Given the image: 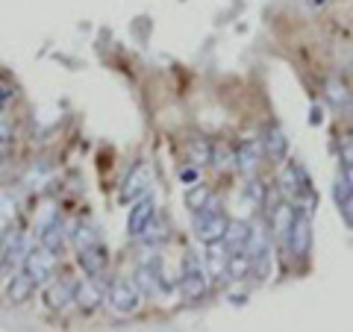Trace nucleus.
Returning a JSON list of instances; mask_svg holds the SVG:
<instances>
[{"instance_id":"4468645a","label":"nucleus","mask_w":353,"mask_h":332,"mask_svg":"<svg viewBox=\"0 0 353 332\" xmlns=\"http://www.w3.org/2000/svg\"><path fill=\"white\" fill-rule=\"evenodd\" d=\"M74 303L80 306L83 312H94V309L103 303L101 285H94V282H92V276H88V280L74 282Z\"/></svg>"},{"instance_id":"20e7f679","label":"nucleus","mask_w":353,"mask_h":332,"mask_svg":"<svg viewBox=\"0 0 353 332\" xmlns=\"http://www.w3.org/2000/svg\"><path fill=\"white\" fill-rule=\"evenodd\" d=\"M285 247H289L292 262H306L309 253H312V218H309L306 209L294 215V224H292L289 238H285Z\"/></svg>"},{"instance_id":"b1692460","label":"nucleus","mask_w":353,"mask_h":332,"mask_svg":"<svg viewBox=\"0 0 353 332\" xmlns=\"http://www.w3.org/2000/svg\"><path fill=\"white\" fill-rule=\"evenodd\" d=\"M209 200H212V191L203 185V183H197V185H192L189 191H185V206L192 209V212H197V209H203Z\"/></svg>"},{"instance_id":"a211bd4d","label":"nucleus","mask_w":353,"mask_h":332,"mask_svg":"<svg viewBox=\"0 0 353 332\" xmlns=\"http://www.w3.org/2000/svg\"><path fill=\"white\" fill-rule=\"evenodd\" d=\"M324 94L336 109H350L353 106V92L341 76H330V80L324 83Z\"/></svg>"},{"instance_id":"0eeeda50","label":"nucleus","mask_w":353,"mask_h":332,"mask_svg":"<svg viewBox=\"0 0 353 332\" xmlns=\"http://www.w3.org/2000/svg\"><path fill=\"white\" fill-rule=\"evenodd\" d=\"M153 218H157V203H153V197L150 194L136 197V203L130 206V215H127V232L132 238H141V232H145V227Z\"/></svg>"},{"instance_id":"c85d7f7f","label":"nucleus","mask_w":353,"mask_h":332,"mask_svg":"<svg viewBox=\"0 0 353 332\" xmlns=\"http://www.w3.org/2000/svg\"><path fill=\"white\" fill-rule=\"evenodd\" d=\"M339 212H341V218H345V224L353 229V197H347V200L339 206Z\"/></svg>"},{"instance_id":"6e6552de","label":"nucleus","mask_w":353,"mask_h":332,"mask_svg":"<svg viewBox=\"0 0 353 332\" xmlns=\"http://www.w3.org/2000/svg\"><path fill=\"white\" fill-rule=\"evenodd\" d=\"M294 215H297V206L289 203V200H280L277 206L271 209V215H268V229H271V236L277 238V241H283V245H285V238H289V232H292Z\"/></svg>"},{"instance_id":"9b49d317","label":"nucleus","mask_w":353,"mask_h":332,"mask_svg":"<svg viewBox=\"0 0 353 332\" xmlns=\"http://www.w3.org/2000/svg\"><path fill=\"white\" fill-rule=\"evenodd\" d=\"M36 280H32V276L21 268L12 280H9V289H6V297H9V303L12 306H24V303H30V297L36 294Z\"/></svg>"},{"instance_id":"c756f323","label":"nucleus","mask_w":353,"mask_h":332,"mask_svg":"<svg viewBox=\"0 0 353 332\" xmlns=\"http://www.w3.org/2000/svg\"><path fill=\"white\" fill-rule=\"evenodd\" d=\"M341 162H345V168H353V141L341 145Z\"/></svg>"},{"instance_id":"39448f33","label":"nucleus","mask_w":353,"mask_h":332,"mask_svg":"<svg viewBox=\"0 0 353 332\" xmlns=\"http://www.w3.org/2000/svg\"><path fill=\"white\" fill-rule=\"evenodd\" d=\"M106 303L118 315H132L141 306V291L130 280H112L106 289Z\"/></svg>"},{"instance_id":"393cba45","label":"nucleus","mask_w":353,"mask_h":332,"mask_svg":"<svg viewBox=\"0 0 353 332\" xmlns=\"http://www.w3.org/2000/svg\"><path fill=\"white\" fill-rule=\"evenodd\" d=\"M71 238H74V247L77 250H83V247H92V245H97V232L88 227V224H77L74 227V232H71Z\"/></svg>"},{"instance_id":"72a5a7b5","label":"nucleus","mask_w":353,"mask_h":332,"mask_svg":"<svg viewBox=\"0 0 353 332\" xmlns=\"http://www.w3.org/2000/svg\"><path fill=\"white\" fill-rule=\"evenodd\" d=\"M0 262H3V253H0Z\"/></svg>"},{"instance_id":"5701e85b","label":"nucleus","mask_w":353,"mask_h":332,"mask_svg":"<svg viewBox=\"0 0 353 332\" xmlns=\"http://www.w3.org/2000/svg\"><path fill=\"white\" fill-rule=\"evenodd\" d=\"M250 259H253V276L262 280V282L271 280V273H274V253H271V247L256 253V256H250Z\"/></svg>"},{"instance_id":"1a4fd4ad","label":"nucleus","mask_w":353,"mask_h":332,"mask_svg":"<svg viewBox=\"0 0 353 332\" xmlns=\"http://www.w3.org/2000/svg\"><path fill=\"white\" fill-rule=\"evenodd\" d=\"M77 262H80V268L85 276H92V280H97V276L106 273V264H109V250L97 241V245L92 247H83L77 250Z\"/></svg>"},{"instance_id":"bb28decb","label":"nucleus","mask_w":353,"mask_h":332,"mask_svg":"<svg viewBox=\"0 0 353 332\" xmlns=\"http://www.w3.org/2000/svg\"><path fill=\"white\" fill-rule=\"evenodd\" d=\"M12 220H15V203H12V197L0 191V232L12 227Z\"/></svg>"},{"instance_id":"f3484780","label":"nucleus","mask_w":353,"mask_h":332,"mask_svg":"<svg viewBox=\"0 0 353 332\" xmlns=\"http://www.w3.org/2000/svg\"><path fill=\"white\" fill-rule=\"evenodd\" d=\"M262 141H241L236 147V168L241 174H256L259 162H262Z\"/></svg>"},{"instance_id":"423d86ee","label":"nucleus","mask_w":353,"mask_h":332,"mask_svg":"<svg viewBox=\"0 0 353 332\" xmlns=\"http://www.w3.org/2000/svg\"><path fill=\"white\" fill-rule=\"evenodd\" d=\"M21 268H24L39 285L41 282H50L53 273H57V256L39 245V247H32V250L24 253V262H21Z\"/></svg>"},{"instance_id":"9d476101","label":"nucleus","mask_w":353,"mask_h":332,"mask_svg":"<svg viewBox=\"0 0 353 332\" xmlns=\"http://www.w3.org/2000/svg\"><path fill=\"white\" fill-rule=\"evenodd\" d=\"M159 280H162V273H159L157 256H153V262L139 264L136 273H132V285L141 291V297H157L159 294Z\"/></svg>"},{"instance_id":"2eb2a0df","label":"nucleus","mask_w":353,"mask_h":332,"mask_svg":"<svg viewBox=\"0 0 353 332\" xmlns=\"http://www.w3.org/2000/svg\"><path fill=\"white\" fill-rule=\"evenodd\" d=\"M153 183V176H150V168L145 162H139L136 168H132L130 174H127V180H124V191H121V197L124 200H132V197H141L148 191V185Z\"/></svg>"},{"instance_id":"aec40b11","label":"nucleus","mask_w":353,"mask_h":332,"mask_svg":"<svg viewBox=\"0 0 353 332\" xmlns=\"http://www.w3.org/2000/svg\"><path fill=\"white\" fill-rule=\"evenodd\" d=\"M39 241H41L44 250H50L53 256H59V253L65 250V241H68V236H65V227L59 224V220H50V224L41 227Z\"/></svg>"},{"instance_id":"7c9ffc66","label":"nucleus","mask_w":353,"mask_h":332,"mask_svg":"<svg viewBox=\"0 0 353 332\" xmlns=\"http://www.w3.org/2000/svg\"><path fill=\"white\" fill-rule=\"evenodd\" d=\"M306 3H309V6H312V9H324V6L330 3V0H306Z\"/></svg>"},{"instance_id":"7ed1b4c3","label":"nucleus","mask_w":353,"mask_h":332,"mask_svg":"<svg viewBox=\"0 0 353 332\" xmlns=\"http://www.w3.org/2000/svg\"><path fill=\"white\" fill-rule=\"evenodd\" d=\"M280 194L294 206H301V200H309V203L315 200L312 185H309V176L297 162H289L283 168V174H280Z\"/></svg>"},{"instance_id":"dca6fc26","label":"nucleus","mask_w":353,"mask_h":332,"mask_svg":"<svg viewBox=\"0 0 353 332\" xmlns=\"http://www.w3.org/2000/svg\"><path fill=\"white\" fill-rule=\"evenodd\" d=\"M262 150H265V156H271L274 162H283V159H285V153H289V138H285V132H283L277 124L265 127Z\"/></svg>"},{"instance_id":"f03ea898","label":"nucleus","mask_w":353,"mask_h":332,"mask_svg":"<svg viewBox=\"0 0 353 332\" xmlns=\"http://www.w3.org/2000/svg\"><path fill=\"white\" fill-rule=\"evenodd\" d=\"M194 215V238L201 241V245H212V241H224V232H227V224L230 218L221 212L218 200L212 197L203 209H197Z\"/></svg>"},{"instance_id":"6ab92c4d","label":"nucleus","mask_w":353,"mask_h":332,"mask_svg":"<svg viewBox=\"0 0 353 332\" xmlns=\"http://www.w3.org/2000/svg\"><path fill=\"white\" fill-rule=\"evenodd\" d=\"M253 273V259L248 250H230V259H227V280L241 282Z\"/></svg>"},{"instance_id":"a878e982","label":"nucleus","mask_w":353,"mask_h":332,"mask_svg":"<svg viewBox=\"0 0 353 332\" xmlns=\"http://www.w3.org/2000/svg\"><path fill=\"white\" fill-rule=\"evenodd\" d=\"M141 238H145L150 247H157V245H162V241L168 238V232H165V227H162V220H159V218H153L150 224L145 227V232H141Z\"/></svg>"},{"instance_id":"412c9836","label":"nucleus","mask_w":353,"mask_h":332,"mask_svg":"<svg viewBox=\"0 0 353 332\" xmlns=\"http://www.w3.org/2000/svg\"><path fill=\"white\" fill-rule=\"evenodd\" d=\"M248 236H250V224H248V220H230V224H227V232H224V245H227V250H245Z\"/></svg>"},{"instance_id":"f8f14e48","label":"nucleus","mask_w":353,"mask_h":332,"mask_svg":"<svg viewBox=\"0 0 353 332\" xmlns=\"http://www.w3.org/2000/svg\"><path fill=\"white\" fill-rule=\"evenodd\" d=\"M227 259H230V250L224 241H212V245H206V271L209 276H212L215 282H224V276H227Z\"/></svg>"},{"instance_id":"f257e3e1","label":"nucleus","mask_w":353,"mask_h":332,"mask_svg":"<svg viewBox=\"0 0 353 332\" xmlns=\"http://www.w3.org/2000/svg\"><path fill=\"white\" fill-rule=\"evenodd\" d=\"M209 282H212V276H209L206 264L194 256V253H185L183 259V271H180V294L185 303H201L203 297L209 294Z\"/></svg>"},{"instance_id":"2f4dec72","label":"nucleus","mask_w":353,"mask_h":332,"mask_svg":"<svg viewBox=\"0 0 353 332\" xmlns=\"http://www.w3.org/2000/svg\"><path fill=\"white\" fill-rule=\"evenodd\" d=\"M324 115H321V109H312V124H321Z\"/></svg>"},{"instance_id":"473e14b6","label":"nucleus","mask_w":353,"mask_h":332,"mask_svg":"<svg viewBox=\"0 0 353 332\" xmlns=\"http://www.w3.org/2000/svg\"><path fill=\"white\" fill-rule=\"evenodd\" d=\"M183 180H185V183H194L197 174H194V171H183Z\"/></svg>"},{"instance_id":"ddd939ff","label":"nucleus","mask_w":353,"mask_h":332,"mask_svg":"<svg viewBox=\"0 0 353 332\" xmlns=\"http://www.w3.org/2000/svg\"><path fill=\"white\" fill-rule=\"evenodd\" d=\"M44 303H48L53 312H62L65 306L74 303V282L71 280H50L48 289H44Z\"/></svg>"},{"instance_id":"cd10ccee","label":"nucleus","mask_w":353,"mask_h":332,"mask_svg":"<svg viewBox=\"0 0 353 332\" xmlns=\"http://www.w3.org/2000/svg\"><path fill=\"white\" fill-rule=\"evenodd\" d=\"M245 194L250 197L253 203L259 206V203H262V197H265V188L259 185V180H250V183H248V188H245Z\"/></svg>"},{"instance_id":"4be33fe9","label":"nucleus","mask_w":353,"mask_h":332,"mask_svg":"<svg viewBox=\"0 0 353 332\" xmlns=\"http://www.w3.org/2000/svg\"><path fill=\"white\" fill-rule=\"evenodd\" d=\"M212 150H215V145L209 138H203V136H194V138H189V162L192 165H209L212 162Z\"/></svg>"}]
</instances>
